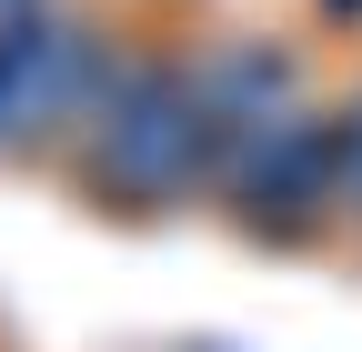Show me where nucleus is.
<instances>
[{
    "label": "nucleus",
    "instance_id": "f257e3e1",
    "mask_svg": "<svg viewBox=\"0 0 362 352\" xmlns=\"http://www.w3.org/2000/svg\"><path fill=\"white\" fill-rule=\"evenodd\" d=\"M81 182L111 211H161L192 182H211V141H202V61L141 51L101 81L90 101V141H81Z\"/></svg>",
    "mask_w": 362,
    "mask_h": 352
},
{
    "label": "nucleus",
    "instance_id": "f03ea898",
    "mask_svg": "<svg viewBox=\"0 0 362 352\" xmlns=\"http://www.w3.org/2000/svg\"><path fill=\"white\" fill-rule=\"evenodd\" d=\"M221 192H232L242 232H262V242H302V232L342 201V131H332L322 111H282L272 131H252V141L232 151Z\"/></svg>",
    "mask_w": 362,
    "mask_h": 352
},
{
    "label": "nucleus",
    "instance_id": "7ed1b4c3",
    "mask_svg": "<svg viewBox=\"0 0 362 352\" xmlns=\"http://www.w3.org/2000/svg\"><path fill=\"white\" fill-rule=\"evenodd\" d=\"M90 101H101L90 30H61V20L0 30V141H40L51 121H90Z\"/></svg>",
    "mask_w": 362,
    "mask_h": 352
},
{
    "label": "nucleus",
    "instance_id": "20e7f679",
    "mask_svg": "<svg viewBox=\"0 0 362 352\" xmlns=\"http://www.w3.org/2000/svg\"><path fill=\"white\" fill-rule=\"evenodd\" d=\"M332 131H342V211H362V101L332 111Z\"/></svg>",
    "mask_w": 362,
    "mask_h": 352
},
{
    "label": "nucleus",
    "instance_id": "39448f33",
    "mask_svg": "<svg viewBox=\"0 0 362 352\" xmlns=\"http://www.w3.org/2000/svg\"><path fill=\"white\" fill-rule=\"evenodd\" d=\"M0 11H21V0H0Z\"/></svg>",
    "mask_w": 362,
    "mask_h": 352
},
{
    "label": "nucleus",
    "instance_id": "423d86ee",
    "mask_svg": "<svg viewBox=\"0 0 362 352\" xmlns=\"http://www.w3.org/2000/svg\"><path fill=\"white\" fill-rule=\"evenodd\" d=\"M332 11H352V0H332Z\"/></svg>",
    "mask_w": 362,
    "mask_h": 352
}]
</instances>
